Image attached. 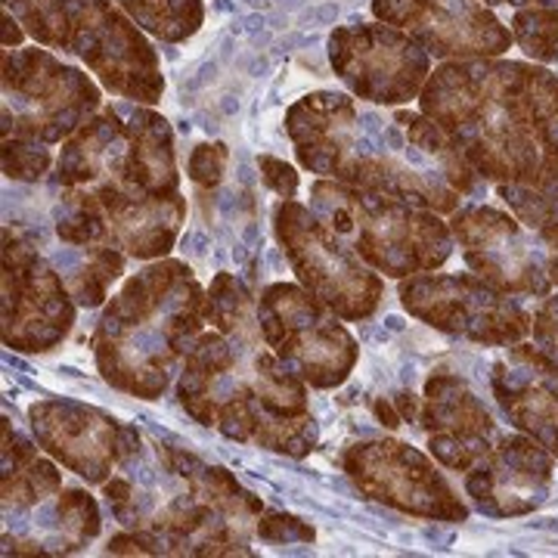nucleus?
Returning <instances> with one entry per match:
<instances>
[{
    "mask_svg": "<svg viewBox=\"0 0 558 558\" xmlns=\"http://www.w3.org/2000/svg\"><path fill=\"white\" fill-rule=\"evenodd\" d=\"M289 134L304 168L432 211H457L462 196L481 190V174L465 156L418 146L403 112L388 121L344 97L317 94L289 112Z\"/></svg>",
    "mask_w": 558,
    "mask_h": 558,
    "instance_id": "nucleus-1",
    "label": "nucleus"
},
{
    "mask_svg": "<svg viewBox=\"0 0 558 558\" xmlns=\"http://www.w3.org/2000/svg\"><path fill=\"white\" fill-rule=\"evenodd\" d=\"M558 97V75L527 62H444L422 87V116L453 140L481 178L531 183L539 174V124Z\"/></svg>",
    "mask_w": 558,
    "mask_h": 558,
    "instance_id": "nucleus-2",
    "label": "nucleus"
},
{
    "mask_svg": "<svg viewBox=\"0 0 558 558\" xmlns=\"http://www.w3.org/2000/svg\"><path fill=\"white\" fill-rule=\"evenodd\" d=\"M199 314V286L186 267L159 264L131 279L100 323L97 357L102 376L146 398L159 395L174 357L193 348Z\"/></svg>",
    "mask_w": 558,
    "mask_h": 558,
    "instance_id": "nucleus-3",
    "label": "nucleus"
},
{
    "mask_svg": "<svg viewBox=\"0 0 558 558\" xmlns=\"http://www.w3.org/2000/svg\"><path fill=\"white\" fill-rule=\"evenodd\" d=\"M311 202L326 227L351 242L348 248H354L357 258L388 277H416L450 258L453 230L444 227L432 208L326 180L311 186Z\"/></svg>",
    "mask_w": 558,
    "mask_h": 558,
    "instance_id": "nucleus-4",
    "label": "nucleus"
},
{
    "mask_svg": "<svg viewBox=\"0 0 558 558\" xmlns=\"http://www.w3.org/2000/svg\"><path fill=\"white\" fill-rule=\"evenodd\" d=\"M403 307L440 332L478 344H519L531 332V314L478 274H422L400 286Z\"/></svg>",
    "mask_w": 558,
    "mask_h": 558,
    "instance_id": "nucleus-5",
    "label": "nucleus"
},
{
    "mask_svg": "<svg viewBox=\"0 0 558 558\" xmlns=\"http://www.w3.org/2000/svg\"><path fill=\"white\" fill-rule=\"evenodd\" d=\"M277 233L299 279L329 311L344 319L369 317L381 299V282L344 248L339 236L295 202H282L277 211Z\"/></svg>",
    "mask_w": 558,
    "mask_h": 558,
    "instance_id": "nucleus-6",
    "label": "nucleus"
},
{
    "mask_svg": "<svg viewBox=\"0 0 558 558\" xmlns=\"http://www.w3.org/2000/svg\"><path fill=\"white\" fill-rule=\"evenodd\" d=\"M260 332L282 366H292L317 388L348 379L354 341L295 286H270L260 299Z\"/></svg>",
    "mask_w": 558,
    "mask_h": 558,
    "instance_id": "nucleus-7",
    "label": "nucleus"
},
{
    "mask_svg": "<svg viewBox=\"0 0 558 558\" xmlns=\"http://www.w3.org/2000/svg\"><path fill=\"white\" fill-rule=\"evenodd\" d=\"M453 240L462 245L465 264L494 289L521 299H546L553 279L546 274V248L537 233L490 205H465L450 220Z\"/></svg>",
    "mask_w": 558,
    "mask_h": 558,
    "instance_id": "nucleus-8",
    "label": "nucleus"
},
{
    "mask_svg": "<svg viewBox=\"0 0 558 558\" xmlns=\"http://www.w3.org/2000/svg\"><path fill=\"white\" fill-rule=\"evenodd\" d=\"M329 47L341 81L354 94L373 102H410L432 75L428 50L385 25H360L336 32Z\"/></svg>",
    "mask_w": 558,
    "mask_h": 558,
    "instance_id": "nucleus-9",
    "label": "nucleus"
},
{
    "mask_svg": "<svg viewBox=\"0 0 558 558\" xmlns=\"http://www.w3.org/2000/svg\"><path fill=\"white\" fill-rule=\"evenodd\" d=\"M348 472L369 497L395 509L413 512L422 519H469V509L453 494L447 478L407 444L398 440L363 444L348 457Z\"/></svg>",
    "mask_w": 558,
    "mask_h": 558,
    "instance_id": "nucleus-10",
    "label": "nucleus"
},
{
    "mask_svg": "<svg viewBox=\"0 0 558 558\" xmlns=\"http://www.w3.org/2000/svg\"><path fill=\"white\" fill-rule=\"evenodd\" d=\"M376 16L413 32L435 57H502L512 32L481 0H376Z\"/></svg>",
    "mask_w": 558,
    "mask_h": 558,
    "instance_id": "nucleus-11",
    "label": "nucleus"
},
{
    "mask_svg": "<svg viewBox=\"0 0 558 558\" xmlns=\"http://www.w3.org/2000/svg\"><path fill=\"white\" fill-rule=\"evenodd\" d=\"M556 459L534 438H502L465 472V490L490 519L534 512L549 494Z\"/></svg>",
    "mask_w": 558,
    "mask_h": 558,
    "instance_id": "nucleus-12",
    "label": "nucleus"
},
{
    "mask_svg": "<svg viewBox=\"0 0 558 558\" xmlns=\"http://www.w3.org/2000/svg\"><path fill=\"white\" fill-rule=\"evenodd\" d=\"M422 422L435 459L453 472H469L499 440L490 410L457 376H435L428 381Z\"/></svg>",
    "mask_w": 558,
    "mask_h": 558,
    "instance_id": "nucleus-13",
    "label": "nucleus"
},
{
    "mask_svg": "<svg viewBox=\"0 0 558 558\" xmlns=\"http://www.w3.org/2000/svg\"><path fill=\"white\" fill-rule=\"evenodd\" d=\"M494 395L509 422L558 457V363L539 348L515 344L494 366Z\"/></svg>",
    "mask_w": 558,
    "mask_h": 558,
    "instance_id": "nucleus-14",
    "label": "nucleus"
},
{
    "mask_svg": "<svg viewBox=\"0 0 558 558\" xmlns=\"http://www.w3.org/2000/svg\"><path fill=\"white\" fill-rule=\"evenodd\" d=\"M35 432L47 450L75 469L81 478L102 481L119 462L121 450L116 447V425L97 413H84L78 407H35Z\"/></svg>",
    "mask_w": 558,
    "mask_h": 558,
    "instance_id": "nucleus-15",
    "label": "nucleus"
},
{
    "mask_svg": "<svg viewBox=\"0 0 558 558\" xmlns=\"http://www.w3.org/2000/svg\"><path fill=\"white\" fill-rule=\"evenodd\" d=\"M124 7L137 16L149 32L161 38L180 40L193 35L202 22L199 0H124Z\"/></svg>",
    "mask_w": 558,
    "mask_h": 558,
    "instance_id": "nucleus-16",
    "label": "nucleus"
},
{
    "mask_svg": "<svg viewBox=\"0 0 558 558\" xmlns=\"http://www.w3.org/2000/svg\"><path fill=\"white\" fill-rule=\"evenodd\" d=\"M512 38L537 62L558 60V10L556 7H524L512 16Z\"/></svg>",
    "mask_w": 558,
    "mask_h": 558,
    "instance_id": "nucleus-17",
    "label": "nucleus"
},
{
    "mask_svg": "<svg viewBox=\"0 0 558 558\" xmlns=\"http://www.w3.org/2000/svg\"><path fill=\"white\" fill-rule=\"evenodd\" d=\"M534 186L543 196L558 202V97L539 124V174Z\"/></svg>",
    "mask_w": 558,
    "mask_h": 558,
    "instance_id": "nucleus-18",
    "label": "nucleus"
},
{
    "mask_svg": "<svg viewBox=\"0 0 558 558\" xmlns=\"http://www.w3.org/2000/svg\"><path fill=\"white\" fill-rule=\"evenodd\" d=\"M531 332L537 348L558 363V299H543L531 317Z\"/></svg>",
    "mask_w": 558,
    "mask_h": 558,
    "instance_id": "nucleus-19",
    "label": "nucleus"
},
{
    "mask_svg": "<svg viewBox=\"0 0 558 558\" xmlns=\"http://www.w3.org/2000/svg\"><path fill=\"white\" fill-rule=\"evenodd\" d=\"M47 165H50V153L47 149H35L28 159H25V146L20 143H3V168H7V174L10 178H40L44 171H47Z\"/></svg>",
    "mask_w": 558,
    "mask_h": 558,
    "instance_id": "nucleus-20",
    "label": "nucleus"
},
{
    "mask_svg": "<svg viewBox=\"0 0 558 558\" xmlns=\"http://www.w3.org/2000/svg\"><path fill=\"white\" fill-rule=\"evenodd\" d=\"M223 161H227V149L215 143V146H199L190 159V174L199 183H208V180H218L220 171H223Z\"/></svg>",
    "mask_w": 558,
    "mask_h": 558,
    "instance_id": "nucleus-21",
    "label": "nucleus"
},
{
    "mask_svg": "<svg viewBox=\"0 0 558 558\" xmlns=\"http://www.w3.org/2000/svg\"><path fill=\"white\" fill-rule=\"evenodd\" d=\"M260 171H267L264 180L277 190L279 196L292 199V193H295V186H299V174H295L289 165H282V161L277 159H260Z\"/></svg>",
    "mask_w": 558,
    "mask_h": 558,
    "instance_id": "nucleus-22",
    "label": "nucleus"
},
{
    "mask_svg": "<svg viewBox=\"0 0 558 558\" xmlns=\"http://www.w3.org/2000/svg\"><path fill=\"white\" fill-rule=\"evenodd\" d=\"M537 236L546 245V274L553 279V286H558V218L543 223L537 230Z\"/></svg>",
    "mask_w": 558,
    "mask_h": 558,
    "instance_id": "nucleus-23",
    "label": "nucleus"
},
{
    "mask_svg": "<svg viewBox=\"0 0 558 558\" xmlns=\"http://www.w3.org/2000/svg\"><path fill=\"white\" fill-rule=\"evenodd\" d=\"M484 7H499V3H512V7H519V10H524V7H556L558 10V0H481Z\"/></svg>",
    "mask_w": 558,
    "mask_h": 558,
    "instance_id": "nucleus-24",
    "label": "nucleus"
}]
</instances>
